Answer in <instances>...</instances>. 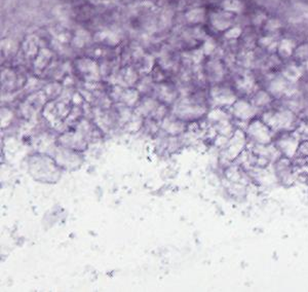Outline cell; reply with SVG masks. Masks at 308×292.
<instances>
[{
    "label": "cell",
    "instance_id": "obj_3",
    "mask_svg": "<svg viewBox=\"0 0 308 292\" xmlns=\"http://www.w3.org/2000/svg\"><path fill=\"white\" fill-rule=\"evenodd\" d=\"M270 102V97L266 92H258L254 97L253 104L256 106H265Z\"/></svg>",
    "mask_w": 308,
    "mask_h": 292
},
{
    "label": "cell",
    "instance_id": "obj_2",
    "mask_svg": "<svg viewBox=\"0 0 308 292\" xmlns=\"http://www.w3.org/2000/svg\"><path fill=\"white\" fill-rule=\"evenodd\" d=\"M300 141V136L292 131V132H282L275 134L273 143L279 151L280 155L289 157L294 160Z\"/></svg>",
    "mask_w": 308,
    "mask_h": 292
},
{
    "label": "cell",
    "instance_id": "obj_1",
    "mask_svg": "<svg viewBox=\"0 0 308 292\" xmlns=\"http://www.w3.org/2000/svg\"><path fill=\"white\" fill-rule=\"evenodd\" d=\"M247 138L251 144H270L275 138V133L263 119H252L247 131Z\"/></svg>",
    "mask_w": 308,
    "mask_h": 292
}]
</instances>
